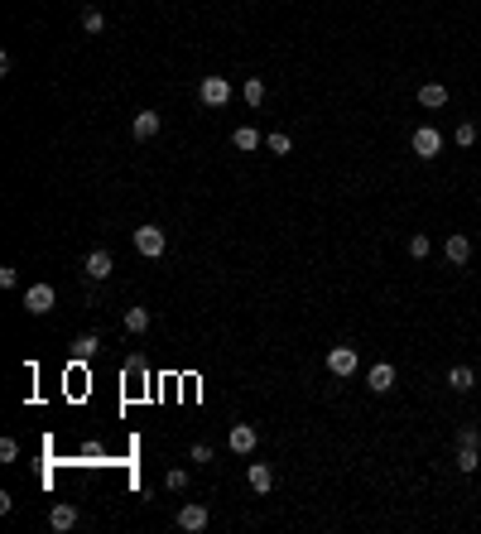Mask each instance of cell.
I'll return each mask as SVG.
<instances>
[{
    "instance_id": "cell-26",
    "label": "cell",
    "mask_w": 481,
    "mask_h": 534,
    "mask_svg": "<svg viewBox=\"0 0 481 534\" xmlns=\"http://www.w3.org/2000/svg\"><path fill=\"white\" fill-rule=\"evenodd\" d=\"M183 486H188V472L183 467H173V472H169V491H183Z\"/></svg>"
},
{
    "instance_id": "cell-24",
    "label": "cell",
    "mask_w": 481,
    "mask_h": 534,
    "mask_svg": "<svg viewBox=\"0 0 481 534\" xmlns=\"http://www.w3.org/2000/svg\"><path fill=\"white\" fill-rule=\"evenodd\" d=\"M20 457V443L15 438H0V462H15Z\"/></svg>"
},
{
    "instance_id": "cell-10",
    "label": "cell",
    "mask_w": 481,
    "mask_h": 534,
    "mask_svg": "<svg viewBox=\"0 0 481 534\" xmlns=\"http://www.w3.org/2000/svg\"><path fill=\"white\" fill-rule=\"evenodd\" d=\"M82 269H87V279H106L111 269H116V265H111V250H92Z\"/></svg>"
},
{
    "instance_id": "cell-23",
    "label": "cell",
    "mask_w": 481,
    "mask_h": 534,
    "mask_svg": "<svg viewBox=\"0 0 481 534\" xmlns=\"http://www.w3.org/2000/svg\"><path fill=\"white\" fill-rule=\"evenodd\" d=\"M453 140H457V145H472V140H477V126H472V121H462V126L453 131Z\"/></svg>"
},
{
    "instance_id": "cell-28",
    "label": "cell",
    "mask_w": 481,
    "mask_h": 534,
    "mask_svg": "<svg viewBox=\"0 0 481 534\" xmlns=\"http://www.w3.org/2000/svg\"><path fill=\"white\" fill-rule=\"evenodd\" d=\"M188 457H193V462H212V448H207V443H193V453Z\"/></svg>"
},
{
    "instance_id": "cell-2",
    "label": "cell",
    "mask_w": 481,
    "mask_h": 534,
    "mask_svg": "<svg viewBox=\"0 0 481 534\" xmlns=\"http://www.w3.org/2000/svg\"><path fill=\"white\" fill-rule=\"evenodd\" d=\"M54 303H58V289H54V284H29V289H25V308L34 313V318H44Z\"/></svg>"
},
{
    "instance_id": "cell-4",
    "label": "cell",
    "mask_w": 481,
    "mask_h": 534,
    "mask_svg": "<svg viewBox=\"0 0 481 534\" xmlns=\"http://www.w3.org/2000/svg\"><path fill=\"white\" fill-rule=\"evenodd\" d=\"M438 150H443V135L433 131V126H419L414 131V154L419 159H438Z\"/></svg>"
},
{
    "instance_id": "cell-13",
    "label": "cell",
    "mask_w": 481,
    "mask_h": 534,
    "mask_svg": "<svg viewBox=\"0 0 481 534\" xmlns=\"http://www.w3.org/2000/svg\"><path fill=\"white\" fill-rule=\"evenodd\" d=\"M443 102H448V87H438V82H424V87H419V107L438 111Z\"/></svg>"
},
{
    "instance_id": "cell-21",
    "label": "cell",
    "mask_w": 481,
    "mask_h": 534,
    "mask_svg": "<svg viewBox=\"0 0 481 534\" xmlns=\"http://www.w3.org/2000/svg\"><path fill=\"white\" fill-rule=\"evenodd\" d=\"M265 150H269V154H289V150H294V140H289L284 131H274V135L265 140Z\"/></svg>"
},
{
    "instance_id": "cell-3",
    "label": "cell",
    "mask_w": 481,
    "mask_h": 534,
    "mask_svg": "<svg viewBox=\"0 0 481 534\" xmlns=\"http://www.w3.org/2000/svg\"><path fill=\"white\" fill-rule=\"evenodd\" d=\"M164 245H169V241H164V231H159V226H140V231H135V250H140L145 260L164 255Z\"/></svg>"
},
{
    "instance_id": "cell-25",
    "label": "cell",
    "mask_w": 481,
    "mask_h": 534,
    "mask_svg": "<svg viewBox=\"0 0 481 534\" xmlns=\"http://www.w3.org/2000/svg\"><path fill=\"white\" fill-rule=\"evenodd\" d=\"M409 255L424 260V255H428V236H409Z\"/></svg>"
},
{
    "instance_id": "cell-16",
    "label": "cell",
    "mask_w": 481,
    "mask_h": 534,
    "mask_svg": "<svg viewBox=\"0 0 481 534\" xmlns=\"http://www.w3.org/2000/svg\"><path fill=\"white\" fill-rule=\"evenodd\" d=\"M150 327V308L140 303V308H126V332H145Z\"/></svg>"
},
{
    "instance_id": "cell-17",
    "label": "cell",
    "mask_w": 481,
    "mask_h": 534,
    "mask_svg": "<svg viewBox=\"0 0 481 534\" xmlns=\"http://www.w3.org/2000/svg\"><path fill=\"white\" fill-rule=\"evenodd\" d=\"M448 385H453V390H472V385H477L472 366H453V371H448Z\"/></svg>"
},
{
    "instance_id": "cell-12",
    "label": "cell",
    "mask_w": 481,
    "mask_h": 534,
    "mask_svg": "<svg viewBox=\"0 0 481 534\" xmlns=\"http://www.w3.org/2000/svg\"><path fill=\"white\" fill-rule=\"evenodd\" d=\"M245 481H250V491H260V496H265L269 486H274V472H269L265 462H250V472H245Z\"/></svg>"
},
{
    "instance_id": "cell-8",
    "label": "cell",
    "mask_w": 481,
    "mask_h": 534,
    "mask_svg": "<svg viewBox=\"0 0 481 534\" xmlns=\"http://www.w3.org/2000/svg\"><path fill=\"white\" fill-rule=\"evenodd\" d=\"M255 438H260V433H255V424H236L226 443H231V453H250V448H255Z\"/></svg>"
},
{
    "instance_id": "cell-18",
    "label": "cell",
    "mask_w": 481,
    "mask_h": 534,
    "mask_svg": "<svg viewBox=\"0 0 481 534\" xmlns=\"http://www.w3.org/2000/svg\"><path fill=\"white\" fill-rule=\"evenodd\" d=\"M457 467H462V472H477V467H481L477 443H462V453H457Z\"/></svg>"
},
{
    "instance_id": "cell-22",
    "label": "cell",
    "mask_w": 481,
    "mask_h": 534,
    "mask_svg": "<svg viewBox=\"0 0 481 534\" xmlns=\"http://www.w3.org/2000/svg\"><path fill=\"white\" fill-rule=\"evenodd\" d=\"M82 29H87V34H102V29H106V15H102V10H82Z\"/></svg>"
},
{
    "instance_id": "cell-14",
    "label": "cell",
    "mask_w": 481,
    "mask_h": 534,
    "mask_svg": "<svg viewBox=\"0 0 481 534\" xmlns=\"http://www.w3.org/2000/svg\"><path fill=\"white\" fill-rule=\"evenodd\" d=\"M49 525H54V530H73V525H78V506H68V501L54 506L49 510Z\"/></svg>"
},
{
    "instance_id": "cell-15",
    "label": "cell",
    "mask_w": 481,
    "mask_h": 534,
    "mask_svg": "<svg viewBox=\"0 0 481 534\" xmlns=\"http://www.w3.org/2000/svg\"><path fill=\"white\" fill-rule=\"evenodd\" d=\"M231 145H236V150H245V154H250V150H260V131H255V126H240V131L231 135Z\"/></svg>"
},
{
    "instance_id": "cell-19",
    "label": "cell",
    "mask_w": 481,
    "mask_h": 534,
    "mask_svg": "<svg viewBox=\"0 0 481 534\" xmlns=\"http://www.w3.org/2000/svg\"><path fill=\"white\" fill-rule=\"evenodd\" d=\"M240 97H245L250 107H260V102H265V82H260V78H245V87H240Z\"/></svg>"
},
{
    "instance_id": "cell-27",
    "label": "cell",
    "mask_w": 481,
    "mask_h": 534,
    "mask_svg": "<svg viewBox=\"0 0 481 534\" xmlns=\"http://www.w3.org/2000/svg\"><path fill=\"white\" fill-rule=\"evenodd\" d=\"M15 284H20V274H15V265H5L0 269V289H15Z\"/></svg>"
},
{
    "instance_id": "cell-20",
    "label": "cell",
    "mask_w": 481,
    "mask_h": 534,
    "mask_svg": "<svg viewBox=\"0 0 481 534\" xmlns=\"http://www.w3.org/2000/svg\"><path fill=\"white\" fill-rule=\"evenodd\" d=\"M97 347H102V342H97V332H82V337H78V361H92V356H97Z\"/></svg>"
},
{
    "instance_id": "cell-9",
    "label": "cell",
    "mask_w": 481,
    "mask_h": 534,
    "mask_svg": "<svg viewBox=\"0 0 481 534\" xmlns=\"http://www.w3.org/2000/svg\"><path fill=\"white\" fill-rule=\"evenodd\" d=\"M443 250H448V260H453V265H467V260H472V241L462 236V231H453Z\"/></svg>"
},
{
    "instance_id": "cell-11",
    "label": "cell",
    "mask_w": 481,
    "mask_h": 534,
    "mask_svg": "<svg viewBox=\"0 0 481 534\" xmlns=\"http://www.w3.org/2000/svg\"><path fill=\"white\" fill-rule=\"evenodd\" d=\"M130 131H135V140H154L159 135V111H140Z\"/></svg>"
},
{
    "instance_id": "cell-7",
    "label": "cell",
    "mask_w": 481,
    "mask_h": 534,
    "mask_svg": "<svg viewBox=\"0 0 481 534\" xmlns=\"http://www.w3.org/2000/svg\"><path fill=\"white\" fill-rule=\"evenodd\" d=\"M366 380H371V390H375V395H385V390H395V366H390V361H375Z\"/></svg>"
},
{
    "instance_id": "cell-1",
    "label": "cell",
    "mask_w": 481,
    "mask_h": 534,
    "mask_svg": "<svg viewBox=\"0 0 481 534\" xmlns=\"http://www.w3.org/2000/svg\"><path fill=\"white\" fill-rule=\"evenodd\" d=\"M197 97H202V107H226V102H231V82L226 78H202L197 82Z\"/></svg>"
},
{
    "instance_id": "cell-5",
    "label": "cell",
    "mask_w": 481,
    "mask_h": 534,
    "mask_svg": "<svg viewBox=\"0 0 481 534\" xmlns=\"http://www.w3.org/2000/svg\"><path fill=\"white\" fill-rule=\"evenodd\" d=\"M327 371L337 375V380L351 375V371H356V347H332V351H327Z\"/></svg>"
},
{
    "instance_id": "cell-6",
    "label": "cell",
    "mask_w": 481,
    "mask_h": 534,
    "mask_svg": "<svg viewBox=\"0 0 481 534\" xmlns=\"http://www.w3.org/2000/svg\"><path fill=\"white\" fill-rule=\"evenodd\" d=\"M178 530H188V534L207 530V506H197V501H188V506L178 510Z\"/></svg>"
}]
</instances>
